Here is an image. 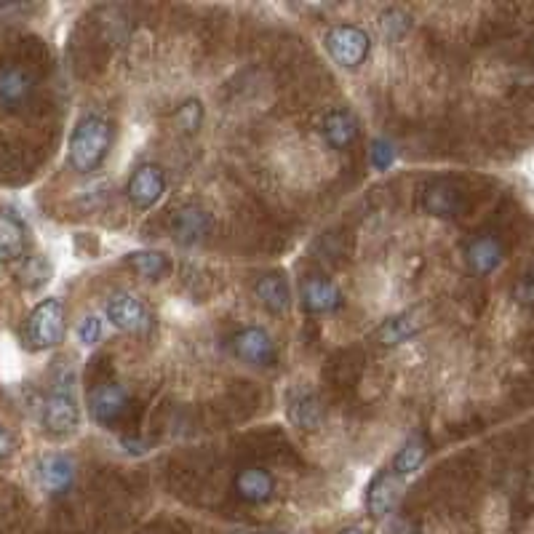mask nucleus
I'll list each match as a JSON object with an SVG mask.
<instances>
[{
    "instance_id": "1",
    "label": "nucleus",
    "mask_w": 534,
    "mask_h": 534,
    "mask_svg": "<svg viewBox=\"0 0 534 534\" xmlns=\"http://www.w3.org/2000/svg\"><path fill=\"white\" fill-rule=\"evenodd\" d=\"M110 147H113V123L102 115H86L78 121L70 137L67 161L75 171L91 174L105 163Z\"/></svg>"
},
{
    "instance_id": "2",
    "label": "nucleus",
    "mask_w": 534,
    "mask_h": 534,
    "mask_svg": "<svg viewBox=\"0 0 534 534\" xmlns=\"http://www.w3.org/2000/svg\"><path fill=\"white\" fill-rule=\"evenodd\" d=\"M65 337V305L57 297L43 300L27 318V342L35 350H49Z\"/></svg>"
},
{
    "instance_id": "3",
    "label": "nucleus",
    "mask_w": 534,
    "mask_h": 534,
    "mask_svg": "<svg viewBox=\"0 0 534 534\" xmlns=\"http://www.w3.org/2000/svg\"><path fill=\"white\" fill-rule=\"evenodd\" d=\"M329 57L345 70H356L366 62L369 51H372V41L369 35L358 25H334L324 38Z\"/></svg>"
},
{
    "instance_id": "4",
    "label": "nucleus",
    "mask_w": 534,
    "mask_h": 534,
    "mask_svg": "<svg viewBox=\"0 0 534 534\" xmlns=\"http://www.w3.org/2000/svg\"><path fill=\"white\" fill-rule=\"evenodd\" d=\"M107 318L113 321L115 329H121L126 334H150L155 326L153 313L147 310V305L139 297L129 292L113 294L105 305Z\"/></svg>"
},
{
    "instance_id": "5",
    "label": "nucleus",
    "mask_w": 534,
    "mask_h": 534,
    "mask_svg": "<svg viewBox=\"0 0 534 534\" xmlns=\"http://www.w3.org/2000/svg\"><path fill=\"white\" fill-rule=\"evenodd\" d=\"M78 422H81V409H78L73 390L67 388L65 382H59L43 404V428L49 430L51 436H70L78 428Z\"/></svg>"
},
{
    "instance_id": "6",
    "label": "nucleus",
    "mask_w": 534,
    "mask_h": 534,
    "mask_svg": "<svg viewBox=\"0 0 534 534\" xmlns=\"http://www.w3.org/2000/svg\"><path fill=\"white\" fill-rule=\"evenodd\" d=\"M35 94V75L22 65H0V107L6 113H17L30 105Z\"/></svg>"
},
{
    "instance_id": "7",
    "label": "nucleus",
    "mask_w": 534,
    "mask_h": 534,
    "mask_svg": "<svg viewBox=\"0 0 534 534\" xmlns=\"http://www.w3.org/2000/svg\"><path fill=\"white\" fill-rule=\"evenodd\" d=\"M235 356L251 366H273L276 364V342L270 340V334L259 326H246L233 337Z\"/></svg>"
},
{
    "instance_id": "8",
    "label": "nucleus",
    "mask_w": 534,
    "mask_h": 534,
    "mask_svg": "<svg viewBox=\"0 0 534 534\" xmlns=\"http://www.w3.org/2000/svg\"><path fill=\"white\" fill-rule=\"evenodd\" d=\"M89 412L99 425H115L123 414L129 412V393L115 382L97 385L89 393Z\"/></svg>"
},
{
    "instance_id": "9",
    "label": "nucleus",
    "mask_w": 534,
    "mask_h": 534,
    "mask_svg": "<svg viewBox=\"0 0 534 534\" xmlns=\"http://www.w3.org/2000/svg\"><path fill=\"white\" fill-rule=\"evenodd\" d=\"M171 235H174V241L182 243V246H195V243H201L206 235L211 233V217L198 206H179L169 219Z\"/></svg>"
},
{
    "instance_id": "10",
    "label": "nucleus",
    "mask_w": 534,
    "mask_h": 534,
    "mask_svg": "<svg viewBox=\"0 0 534 534\" xmlns=\"http://www.w3.org/2000/svg\"><path fill=\"white\" fill-rule=\"evenodd\" d=\"M286 417L294 428L318 430L324 422V406L318 396L308 388H294L286 396Z\"/></svg>"
},
{
    "instance_id": "11",
    "label": "nucleus",
    "mask_w": 534,
    "mask_h": 534,
    "mask_svg": "<svg viewBox=\"0 0 534 534\" xmlns=\"http://www.w3.org/2000/svg\"><path fill=\"white\" fill-rule=\"evenodd\" d=\"M163 190H166V179H163V171L158 166H139L129 179V187H126V193H129L131 203L139 206V209H150L155 203L161 201Z\"/></svg>"
},
{
    "instance_id": "12",
    "label": "nucleus",
    "mask_w": 534,
    "mask_h": 534,
    "mask_svg": "<svg viewBox=\"0 0 534 534\" xmlns=\"http://www.w3.org/2000/svg\"><path fill=\"white\" fill-rule=\"evenodd\" d=\"M401 497V481L396 473H377L372 484L366 486V510L372 518H385L396 508Z\"/></svg>"
},
{
    "instance_id": "13",
    "label": "nucleus",
    "mask_w": 534,
    "mask_h": 534,
    "mask_svg": "<svg viewBox=\"0 0 534 534\" xmlns=\"http://www.w3.org/2000/svg\"><path fill=\"white\" fill-rule=\"evenodd\" d=\"M465 262H468L470 273L492 276L494 270L502 265V243L494 235H478L465 249Z\"/></svg>"
},
{
    "instance_id": "14",
    "label": "nucleus",
    "mask_w": 534,
    "mask_h": 534,
    "mask_svg": "<svg viewBox=\"0 0 534 534\" xmlns=\"http://www.w3.org/2000/svg\"><path fill=\"white\" fill-rule=\"evenodd\" d=\"M235 492L243 502L262 505L276 494V478L270 476L265 468H243L235 476Z\"/></svg>"
},
{
    "instance_id": "15",
    "label": "nucleus",
    "mask_w": 534,
    "mask_h": 534,
    "mask_svg": "<svg viewBox=\"0 0 534 534\" xmlns=\"http://www.w3.org/2000/svg\"><path fill=\"white\" fill-rule=\"evenodd\" d=\"M302 305L310 313H332L342 305V292L334 281L324 276H310L302 284Z\"/></svg>"
},
{
    "instance_id": "16",
    "label": "nucleus",
    "mask_w": 534,
    "mask_h": 534,
    "mask_svg": "<svg viewBox=\"0 0 534 534\" xmlns=\"http://www.w3.org/2000/svg\"><path fill=\"white\" fill-rule=\"evenodd\" d=\"M38 478H41V486L46 492L62 494L73 486L75 465L67 460L65 454H49V457H43L41 465H38Z\"/></svg>"
},
{
    "instance_id": "17",
    "label": "nucleus",
    "mask_w": 534,
    "mask_h": 534,
    "mask_svg": "<svg viewBox=\"0 0 534 534\" xmlns=\"http://www.w3.org/2000/svg\"><path fill=\"white\" fill-rule=\"evenodd\" d=\"M254 294L257 300L265 305L270 313H284L292 302V289H289V281L281 273H265V276L257 278L254 284Z\"/></svg>"
},
{
    "instance_id": "18",
    "label": "nucleus",
    "mask_w": 534,
    "mask_h": 534,
    "mask_svg": "<svg viewBox=\"0 0 534 534\" xmlns=\"http://www.w3.org/2000/svg\"><path fill=\"white\" fill-rule=\"evenodd\" d=\"M324 137L334 150H345L358 139V121L350 110H332L324 118Z\"/></svg>"
},
{
    "instance_id": "19",
    "label": "nucleus",
    "mask_w": 534,
    "mask_h": 534,
    "mask_svg": "<svg viewBox=\"0 0 534 534\" xmlns=\"http://www.w3.org/2000/svg\"><path fill=\"white\" fill-rule=\"evenodd\" d=\"M25 225L14 214H0V262H17L25 254Z\"/></svg>"
},
{
    "instance_id": "20",
    "label": "nucleus",
    "mask_w": 534,
    "mask_h": 534,
    "mask_svg": "<svg viewBox=\"0 0 534 534\" xmlns=\"http://www.w3.org/2000/svg\"><path fill=\"white\" fill-rule=\"evenodd\" d=\"M420 329H422V321H417L414 313H401V316L388 318V321H385V324L374 332V340L390 348V345H401V342H406L409 337H414Z\"/></svg>"
},
{
    "instance_id": "21",
    "label": "nucleus",
    "mask_w": 534,
    "mask_h": 534,
    "mask_svg": "<svg viewBox=\"0 0 534 534\" xmlns=\"http://www.w3.org/2000/svg\"><path fill=\"white\" fill-rule=\"evenodd\" d=\"M422 206L428 214H436V217H452L460 209V193L444 182H436L422 193Z\"/></svg>"
},
{
    "instance_id": "22",
    "label": "nucleus",
    "mask_w": 534,
    "mask_h": 534,
    "mask_svg": "<svg viewBox=\"0 0 534 534\" xmlns=\"http://www.w3.org/2000/svg\"><path fill=\"white\" fill-rule=\"evenodd\" d=\"M126 259H129V265L137 270L139 276L147 278V281H161V278L171 270L169 257H166L163 251L139 249V251H131Z\"/></svg>"
},
{
    "instance_id": "23",
    "label": "nucleus",
    "mask_w": 534,
    "mask_h": 534,
    "mask_svg": "<svg viewBox=\"0 0 534 534\" xmlns=\"http://www.w3.org/2000/svg\"><path fill=\"white\" fill-rule=\"evenodd\" d=\"M428 457V444L420 436L409 438L401 449H398L396 460H393V473L396 476H412L422 468V462Z\"/></svg>"
},
{
    "instance_id": "24",
    "label": "nucleus",
    "mask_w": 534,
    "mask_h": 534,
    "mask_svg": "<svg viewBox=\"0 0 534 534\" xmlns=\"http://www.w3.org/2000/svg\"><path fill=\"white\" fill-rule=\"evenodd\" d=\"M409 25H412V19L406 17L404 11L398 9H390L385 11L380 17V30L385 38H390V41H396V38H401V35L409 30Z\"/></svg>"
},
{
    "instance_id": "25",
    "label": "nucleus",
    "mask_w": 534,
    "mask_h": 534,
    "mask_svg": "<svg viewBox=\"0 0 534 534\" xmlns=\"http://www.w3.org/2000/svg\"><path fill=\"white\" fill-rule=\"evenodd\" d=\"M201 121H203V107L198 99H190V102H185V105L179 107L177 113L179 129H185L187 134H193V131L201 129Z\"/></svg>"
},
{
    "instance_id": "26",
    "label": "nucleus",
    "mask_w": 534,
    "mask_h": 534,
    "mask_svg": "<svg viewBox=\"0 0 534 534\" xmlns=\"http://www.w3.org/2000/svg\"><path fill=\"white\" fill-rule=\"evenodd\" d=\"M78 340H81L86 348L97 345V342L102 340V321H99L97 316L83 318L81 326H78Z\"/></svg>"
},
{
    "instance_id": "27",
    "label": "nucleus",
    "mask_w": 534,
    "mask_h": 534,
    "mask_svg": "<svg viewBox=\"0 0 534 534\" xmlns=\"http://www.w3.org/2000/svg\"><path fill=\"white\" fill-rule=\"evenodd\" d=\"M46 276H49V270L43 267L41 259H30L25 270H22V284L35 289V286L46 284Z\"/></svg>"
},
{
    "instance_id": "28",
    "label": "nucleus",
    "mask_w": 534,
    "mask_h": 534,
    "mask_svg": "<svg viewBox=\"0 0 534 534\" xmlns=\"http://www.w3.org/2000/svg\"><path fill=\"white\" fill-rule=\"evenodd\" d=\"M369 158H372V166L374 169H388L390 163H393V158H396V153H393V145L390 142H374L372 145V153H369Z\"/></svg>"
},
{
    "instance_id": "29",
    "label": "nucleus",
    "mask_w": 534,
    "mask_h": 534,
    "mask_svg": "<svg viewBox=\"0 0 534 534\" xmlns=\"http://www.w3.org/2000/svg\"><path fill=\"white\" fill-rule=\"evenodd\" d=\"M513 294H516V300L521 302V305H529V308H532L534 305V276L521 278V281L516 284V289H513Z\"/></svg>"
},
{
    "instance_id": "30",
    "label": "nucleus",
    "mask_w": 534,
    "mask_h": 534,
    "mask_svg": "<svg viewBox=\"0 0 534 534\" xmlns=\"http://www.w3.org/2000/svg\"><path fill=\"white\" fill-rule=\"evenodd\" d=\"M11 452H14V438H11L6 430L0 428V460H3V457H9Z\"/></svg>"
},
{
    "instance_id": "31",
    "label": "nucleus",
    "mask_w": 534,
    "mask_h": 534,
    "mask_svg": "<svg viewBox=\"0 0 534 534\" xmlns=\"http://www.w3.org/2000/svg\"><path fill=\"white\" fill-rule=\"evenodd\" d=\"M340 534H364V532H361V529H358V526H348V529H342Z\"/></svg>"
},
{
    "instance_id": "32",
    "label": "nucleus",
    "mask_w": 534,
    "mask_h": 534,
    "mask_svg": "<svg viewBox=\"0 0 534 534\" xmlns=\"http://www.w3.org/2000/svg\"><path fill=\"white\" fill-rule=\"evenodd\" d=\"M230 534H257V532H251V529H233Z\"/></svg>"
},
{
    "instance_id": "33",
    "label": "nucleus",
    "mask_w": 534,
    "mask_h": 534,
    "mask_svg": "<svg viewBox=\"0 0 534 534\" xmlns=\"http://www.w3.org/2000/svg\"><path fill=\"white\" fill-rule=\"evenodd\" d=\"M267 534H284V532H267Z\"/></svg>"
}]
</instances>
